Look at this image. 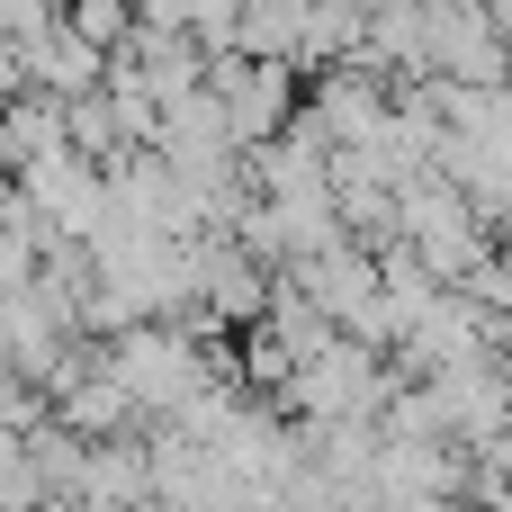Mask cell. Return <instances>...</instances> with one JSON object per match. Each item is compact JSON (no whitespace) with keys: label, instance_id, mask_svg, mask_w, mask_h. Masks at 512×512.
Instances as JSON below:
<instances>
[{"label":"cell","instance_id":"1","mask_svg":"<svg viewBox=\"0 0 512 512\" xmlns=\"http://www.w3.org/2000/svg\"><path fill=\"white\" fill-rule=\"evenodd\" d=\"M99 360H108V378L135 396L144 423H180L207 387H225V369L207 360V342H198L189 324H135V333L99 342Z\"/></svg>","mask_w":512,"mask_h":512},{"label":"cell","instance_id":"2","mask_svg":"<svg viewBox=\"0 0 512 512\" xmlns=\"http://www.w3.org/2000/svg\"><path fill=\"white\" fill-rule=\"evenodd\" d=\"M297 81H306V72H288V63H261V54H216V63H207V90L225 99V126H234V144H243V153L279 144V135L306 117Z\"/></svg>","mask_w":512,"mask_h":512},{"label":"cell","instance_id":"3","mask_svg":"<svg viewBox=\"0 0 512 512\" xmlns=\"http://www.w3.org/2000/svg\"><path fill=\"white\" fill-rule=\"evenodd\" d=\"M54 423L72 432V441H135L144 432V414H135V396L108 378V360H99V342L90 351H72V369L54 378Z\"/></svg>","mask_w":512,"mask_h":512},{"label":"cell","instance_id":"4","mask_svg":"<svg viewBox=\"0 0 512 512\" xmlns=\"http://www.w3.org/2000/svg\"><path fill=\"white\" fill-rule=\"evenodd\" d=\"M18 54V72H27V90H45V99H90V90H108V54L90 45V36H72V18H54L45 36H27V45H9Z\"/></svg>","mask_w":512,"mask_h":512},{"label":"cell","instance_id":"5","mask_svg":"<svg viewBox=\"0 0 512 512\" xmlns=\"http://www.w3.org/2000/svg\"><path fill=\"white\" fill-rule=\"evenodd\" d=\"M72 512H153V450L135 441H90L81 477H72Z\"/></svg>","mask_w":512,"mask_h":512},{"label":"cell","instance_id":"6","mask_svg":"<svg viewBox=\"0 0 512 512\" xmlns=\"http://www.w3.org/2000/svg\"><path fill=\"white\" fill-rule=\"evenodd\" d=\"M54 153H72V108H63V99H45V90L0 99V171H9V180H27V171H36V162H54Z\"/></svg>","mask_w":512,"mask_h":512},{"label":"cell","instance_id":"7","mask_svg":"<svg viewBox=\"0 0 512 512\" xmlns=\"http://www.w3.org/2000/svg\"><path fill=\"white\" fill-rule=\"evenodd\" d=\"M72 36H90L99 54H126L135 45V0H63Z\"/></svg>","mask_w":512,"mask_h":512},{"label":"cell","instance_id":"8","mask_svg":"<svg viewBox=\"0 0 512 512\" xmlns=\"http://www.w3.org/2000/svg\"><path fill=\"white\" fill-rule=\"evenodd\" d=\"M9 225H27V198H18V180L0 171V234H9Z\"/></svg>","mask_w":512,"mask_h":512}]
</instances>
